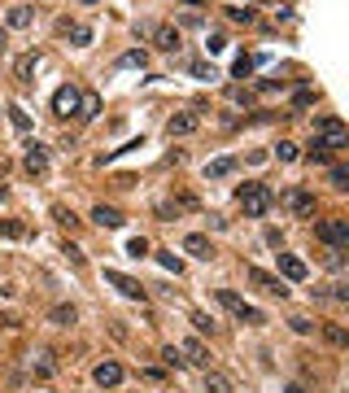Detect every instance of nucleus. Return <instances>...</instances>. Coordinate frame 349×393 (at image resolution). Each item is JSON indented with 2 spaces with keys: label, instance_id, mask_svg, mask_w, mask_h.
<instances>
[{
  "label": "nucleus",
  "instance_id": "obj_20",
  "mask_svg": "<svg viewBox=\"0 0 349 393\" xmlns=\"http://www.w3.org/2000/svg\"><path fill=\"white\" fill-rule=\"evenodd\" d=\"M232 171H236V158H214V162L206 166V180H227Z\"/></svg>",
  "mask_w": 349,
  "mask_h": 393
},
{
  "label": "nucleus",
  "instance_id": "obj_16",
  "mask_svg": "<svg viewBox=\"0 0 349 393\" xmlns=\"http://www.w3.org/2000/svg\"><path fill=\"white\" fill-rule=\"evenodd\" d=\"M184 249H188L192 258H206V262L214 258V245H210V236H201V232H188V236H184Z\"/></svg>",
  "mask_w": 349,
  "mask_h": 393
},
{
  "label": "nucleus",
  "instance_id": "obj_38",
  "mask_svg": "<svg viewBox=\"0 0 349 393\" xmlns=\"http://www.w3.org/2000/svg\"><path fill=\"white\" fill-rule=\"evenodd\" d=\"M328 297H336V302H345L349 306V284H332V293Z\"/></svg>",
  "mask_w": 349,
  "mask_h": 393
},
{
  "label": "nucleus",
  "instance_id": "obj_24",
  "mask_svg": "<svg viewBox=\"0 0 349 393\" xmlns=\"http://www.w3.org/2000/svg\"><path fill=\"white\" fill-rule=\"evenodd\" d=\"M0 236H9V241H22V236H27V223H18V219H0Z\"/></svg>",
  "mask_w": 349,
  "mask_h": 393
},
{
  "label": "nucleus",
  "instance_id": "obj_5",
  "mask_svg": "<svg viewBox=\"0 0 349 393\" xmlns=\"http://www.w3.org/2000/svg\"><path fill=\"white\" fill-rule=\"evenodd\" d=\"M79 97H83V92L75 88V83L57 88V92H53V114H57V118H70V114H79Z\"/></svg>",
  "mask_w": 349,
  "mask_h": 393
},
{
  "label": "nucleus",
  "instance_id": "obj_1",
  "mask_svg": "<svg viewBox=\"0 0 349 393\" xmlns=\"http://www.w3.org/2000/svg\"><path fill=\"white\" fill-rule=\"evenodd\" d=\"M236 206L249 214V219H262L271 206H275V193H271V184H240L236 188Z\"/></svg>",
  "mask_w": 349,
  "mask_h": 393
},
{
  "label": "nucleus",
  "instance_id": "obj_40",
  "mask_svg": "<svg viewBox=\"0 0 349 393\" xmlns=\"http://www.w3.org/2000/svg\"><path fill=\"white\" fill-rule=\"evenodd\" d=\"M162 359L175 367V363H179V345H166V350H162Z\"/></svg>",
  "mask_w": 349,
  "mask_h": 393
},
{
  "label": "nucleus",
  "instance_id": "obj_27",
  "mask_svg": "<svg viewBox=\"0 0 349 393\" xmlns=\"http://www.w3.org/2000/svg\"><path fill=\"white\" fill-rule=\"evenodd\" d=\"M9 118H14V127H18V131H31V114L22 110V105H9Z\"/></svg>",
  "mask_w": 349,
  "mask_h": 393
},
{
  "label": "nucleus",
  "instance_id": "obj_3",
  "mask_svg": "<svg viewBox=\"0 0 349 393\" xmlns=\"http://www.w3.org/2000/svg\"><path fill=\"white\" fill-rule=\"evenodd\" d=\"M219 302H223V306H227V311H232V315L240 319V324H254V328H258V324H267V315H262V311H258V306H249V302H245V297H236L232 289H219Z\"/></svg>",
  "mask_w": 349,
  "mask_h": 393
},
{
  "label": "nucleus",
  "instance_id": "obj_42",
  "mask_svg": "<svg viewBox=\"0 0 349 393\" xmlns=\"http://www.w3.org/2000/svg\"><path fill=\"white\" fill-rule=\"evenodd\" d=\"M288 393H306V389H302V385H288Z\"/></svg>",
  "mask_w": 349,
  "mask_h": 393
},
{
  "label": "nucleus",
  "instance_id": "obj_41",
  "mask_svg": "<svg viewBox=\"0 0 349 393\" xmlns=\"http://www.w3.org/2000/svg\"><path fill=\"white\" fill-rule=\"evenodd\" d=\"M5 49H9V31L0 27V53H5Z\"/></svg>",
  "mask_w": 349,
  "mask_h": 393
},
{
  "label": "nucleus",
  "instance_id": "obj_9",
  "mask_svg": "<svg viewBox=\"0 0 349 393\" xmlns=\"http://www.w3.org/2000/svg\"><path fill=\"white\" fill-rule=\"evenodd\" d=\"M201 127V114H192V110H184V114H171V123H166V136H192V131Z\"/></svg>",
  "mask_w": 349,
  "mask_h": 393
},
{
  "label": "nucleus",
  "instance_id": "obj_23",
  "mask_svg": "<svg viewBox=\"0 0 349 393\" xmlns=\"http://www.w3.org/2000/svg\"><path fill=\"white\" fill-rule=\"evenodd\" d=\"M323 337H328L332 345H341V350H349V332L341 324H323Z\"/></svg>",
  "mask_w": 349,
  "mask_h": 393
},
{
  "label": "nucleus",
  "instance_id": "obj_4",
  "mask_svg": "<svg viewBox=\"0 0 349 393\" xmlns=\"http://www.w3.org/2000/svg\"><path fill=\"white\" fill-rule=\"evenodd\" d=\"M315 236L332 249H345L349 245V219H319L315 223Z\"/></svg>",
  "mask_w": 349,
  "mask_h": 393
},
{
  "label": "nucleus",
  "instance_id": "obj_15",
  "mask_svg": "<svg viewBox=\"0 0 349 393\" xmlns=\"http://www.w3.org/2000/svg\"><path fill=\"white\" fill-rule=\"evenodd\" d=\"M153 44H158L162 53H175L179 44H184V35H179V27H153Z\"/></svg>",
  "mask_w": 349,
  "mask_h": 393
},
{
  "label": "nucleus",
  "instance_id": "obj_31",
  "mask_svg": "<svg viewBox=\"0 0 349 393\" xmlns=\"http://www.w3.org/2000/svg\"><path fill=\"white\" fill-rule=\"evenodd\" d=\"M53 219L62 223V228H75V223H79V219H75V214H70L66 206H53Z\"/></svg>",
  "mask_w": 349,
  "mask_h": 393
},
{
  "label": "nucleus",
  "instance_id": "obj_13",
  "mask_svg": "<svg viewBox=\"0 0 349 393\" xmlns=\"http://www.w3.org/2000/svg\"><path fill=\"white\" fill-rule=\"evenodd\" d=\"M275 258H280V271H284V280H293V284H302V280L310 276V271H306V262H302V258H297V254H275Z\"/></svg>",
  "mask_w": 349,
  "mask_h": 393
},
{
  "label": "nucleus",
  "instance_id": "obj_22",
  "mask_svg": "<svg viewBox=\"0 0 349 393\" xmlns=\"http://www.w3.org/2000/svg\"><path fill=\"white\" fill-rule=\"evenodd\" d=\"M206 393H236V389H232V380H227L223 372H210L206 367Z\"/></svg>",
  "mask_w": 349,
  "mask_h": 393
},
{
  "label": "nucleus",
  "instance_id": "obj_25",
  "mask_svg": "<svg viewBox=\"0 0 349 393\" xmlns=\"http://www.w3.org/2000/svg\"><path fill=\"white\" fill-rule=\"evenodd\" d=\"M275 158H280V162H297L302 153H297V145H293V140H280V145H275Z\"/></svg>",
  "mask_w": 349,
  "mask_h": 393
},
{
  "label": "nucleus",
  "instance_id": "obj_33",
  "mask_svg": "<svg viewBox=\"0 0 349 393\" xmlns=\"http://www.w3.org/2000/svg\"><path fill=\"white\" fill-rule=\"evenodd\" d=\"M192 75H197V79H219V75H214V66H206V62H192Z\"/></svg>",
  "mask_w": 349,
  "mask_h": 393
},
{
  "label": "nucleus",
  "instance_id": "obj_43",
  "mask_svg": "<svg viewBox=\"0 0 349 393\" xmlns=\"http://www.w3.org/2000/svg\"><path fill=\"white\" fill-rule=\"evenodd\" d=\"M79 5H101V0H79Z\"/></svg>",
  "mask_w": 349,
  "mask_h": 393
},
{
  "label": "nucleus",
  "instance_id": "obj_10",
  "mask_svg": "<svg viewBox=\"0 0 349 393\" xmlns=\"http://www.w3.org/2000/svg\"><path fill=\"white\" fill-rule=\"evenodd\" d=\"M284 201H288V210H293L297 219H310V214H315V193H306V188H293Z\"/></svg>",
  "mask_w": 349,
  "mask_h": 393
},
{
  "label": "nucleus",
  "instance_id": "obj_32",
  "mask_svg": "<svg viewBox=\"0 0 349 393\" xmlns=\"http://www.w3.org/2000/svg\"><path fill=\"white\" fill-rule=\"evenodd\" d=\"M227 18H232V22H245V27H249V22H254V9H227Z\"/></svg>",
  "mask_w": 349,
  "mask_h": 393
},
{
  "label": "nucleus",
  "instance_id": "obj_18",
  "mask_svg": "<svg viewBox=\"0 0 349 393\" xmlns=\"http://www.w3.org/2000/svg\"><path fill=\"white\" fill-rule=\"evenodd\" d=\"M62 31L75 40V49H88L92 44V27H83V22H62Z\"/></svg>",
  "mask_w": 349,
  "mask_h": 393
},
{
  "label": "nucleus",
  "instance_id": "obj_39",
  "mask_svg": "<svg viewBox=\"0 0 349 393\" xmlns=\"http://www.w3.org/2000/svg\"><path fill=\"white\" fill-rule=\"evenodd\" d=\"M293 101H297V110H306V105H310V101H315V92H310V88H302V92H297V97H293Z\"/></svg>",
  "mask_w": 349,
  "mask_h": 393
},
{
  "label": "nucleus",
  "instance_id": "obj_19",
  "mask_svg": "<svg viewBox=\"0 0 349 393\" xmlns=\"http://www.w3.org/2000/svg\"><path fill=\"white\" fill-rule=\"evenodd\" d=\"M96 114H101V97H96V92H83V97H79V114H75V118H83V123H92Z\"/></svg>",
  "mask_w": 349,
  "mask_h": 393
},
{
  "label": "nucleus",
  "instance_id": "obj_14",
  "mask_svg": "<svg viewBox=\"0 0 349 393\" xmlns=\"http://www.w3.org/2000/svg\"><path fill=\"white\" fill-rule=\"evenodd\" d=\"M35 70H40V53L31 49V53H22L18 62H14V79H18V83H31V79H35Z\"/></svg>",
  "mask_w": 349,
  "mask_h": 393
},
{
  "label": "nucleus",
  "instance_id": "obj_35",
  "mask_svg": "<svg viewBox=\"0 0 349 393\" xmlns=\"http://www.w3.org/2000/svg\"><path fill=\"white\" fill-rule=\"evenodd\" d=\"M328 267H332V271L345 267V249H332V254H328Z\"/></svg>",
  "mask_w": 349,
  "mask_h": 393
},
{
  "label": "nucleus",
  "instance_id": "obj_34",
  "mask_svg": "<svg viewBox=\"0 0 349 393\" xmlns=\"http://www.w3.org/2000/svg\"><path fill=\"white\" fill-rule=\"evenodd\" d=\"M127 254H131V258H144V254H149V245H144V241H140V236H136V241H131V245H127Z\"/></svg>",
  "mask_w": 349,
  "mask_h": 393
},
{
  "label": "nucleus",
  "instance_id": "obj_36",
  "mask_svg": "<svg viewBox=\"0 0 349 393\" xmlns=\"http://www.w3.org/2000/svg\"><path fill=\"white\" fill-rule=\"evenodd\" d=\"M192 324H197V332H214V319L210 315H192Z\"/></svg>",
  "mask_w": 349,
  "mask_h": 393
},
{
  "label": "nucleus",
  "instance_id": "obj_7",
  "mask_svg": "<svg viewBox=\"0 0 349 393\" xmlns=\"http://www.w3.org/2000/svg\"><path fill=\"white\" fill-rule=\"evenodd\" d=\"M22 171H27V175H44L48 171V149L40 145V140H31L27 153H22Z\"/></svg>",
  "mask_w": 349,
  "mask_h": 393
},
{
  "label": "nucleus",
  "instance_id": "obj_37",
  "mask_svg": "<svg viewBox=\"0 0 349 393\" xmlns=\"http://www.w3.org/2000/svg\"><path fill=\"white\" fill-rule=\"evenodd\" d=\"M288 324H293V332H310V328H315V324H310L306 315H293V319H288Z\"/></svg>",
  "mask_w": 349,
  "mask_h": 393
},
{
  "label": "nucleus",
  "instance_id": "obj_28",
  "mask_svg": "<svg viewBox=\"0 0 349 393\" xmlns=\"http://www.w3.org/2000/svg\"><path fill=\"white\" fill-rule=\"evenodd\" d=\"M75 319H79L75 306H53V324H75Z\"/></svg>",
  "mask_w": 349,
  "mask_h": 393
},
{
  "label": "nucleus",
  "instance_id": "obj_12",
  "mask_svg": "<svg viewBox=\"0 0 349 393\" xmlns=\"http://www.w3.org/2000/svg\"><path fill=\"white\" fill-rule=\"evenodd\" d=\"M179 354H184V363H192V367H210V350L197 337H188L184 345H179Z\"/></svg>",
  "mask_w": 349,
  "mask_h": 393
},
{
  "label": "nucleus",
  "instance_id": "obj_30",
  "mask_svg": "<svg viewBox=\"0 0 349 393\" xmlns=\"http://www.w3.org/2000/svg\"><path fill=\"white\" fill-rule=\"evenodd\" d=\"M332 184L336 188H349V162H336L332 166Z\"/></svg>",
  "mask_w": 349,
  "mask_h": 393
},
{
  "label": "nucleus",
  "instance_id": "obj_26",
  "mask_svg": "<svg viewBox=\"0 0 349 393\" xmlns=\"http://www.w3.org/2000/svg\"><path fill=\"white\" fill-rule=\"evenodd\" d=\"M118 66H149V53H140V49H131V53H123V57H118Z\"/></svg>",
  "mask_w": 349,
  "mask_h": 393
},
{
  "label": "nucleus",
  "instance_id": "obj_6",
  "mask_svg": "<svg viewBox=\"0 0 349 393\" xmlns=\"http://www.w3.org/2000/svg\"><path fill=\"white\" fill-rule=\"evenodd\" d=\"M245 276H249V284H258L262 293H271V297H288V284H284L280 276H271V271H262V267H249Z\"/></svg>",
  "mask_w": 349,
  "mask_h": 393
},
{
  "label": "nucleus",
  "instance_id": "obj_17",
  "mask_svg": "<svg viewBox=\"0 0 349 393\" xmlns=\"http://www.w3.org/2000/svg\"><path fill=\"white\" fill-rule=\"evenodd\" d=\"M92 223H96V228H123V214H118L114 206H96L92 210Z\"/></svg>",
  "mask_w": 349,
  "mask_h": 393
},
{
  "label": "nucleus",
  "instance_id": "obj_8",
  "mask_svg": "<svg viewBox=\"0 0 349 393\" xmlns=\"http://www.w3.org/2000/svg\"><path fill=\"white\" fill-rule=\"evenodd\" d=\"M92 380H96L101 389H118V385H123V367H118L114 359H105V363L92 367Z\"/></svg>",
  "mask_w": 349,
  "mask_h": 393
},
{
  "label": "nucleus",
  "instance_id": "obj_21",
  "mask_svg": "<svg viewBox=\"0 0 349 393\" xmlns=\"http://www.w3.org/2000/svg\"><path fill=\"white\" fill-rule=\"evenodd\" d=\"M31 22H35V9L31 5H14V9H9V27H14V31L31 27Z\"/></svg>",
  "mask_w": 349,
  "mask_h": 393
},
{
  "label": "nucleus",
  "instance_id": "obj_29",
  "mask_svg": "<svg viewBox=\"0 0 349 393\" xmlns=\"http://www.w3.org/2000/svg\"><path fill=\"white\" fill-rule=\"evenodd\" d=\"M328 153H332V149H328V145H319V140H315V145L306 149V162H315V166H319V162H328Z\"/></svg>",
  "mask_w": 349,
  "mask_h": 393
},
{
  "label": "nucleus",
  "instance_id": "obj_2",
  "mask_svg": "<svg viewBox=\"0 0 349 393\" xmlns=\"http://www.w3.org/2000/svg\"><path fill=\"white\" fill-rule=\"evenodd\" d=\"M315 140H319V145H328V149H345L349 145V127L336 114H319L315 118Z\"/></svg>",
  "mask_w": 349,
  "mask_h": 393
},
{
  "label": "nucleus",
  "instance_id": "obj_11",
  "mask_svg": "<svg viewBox=\"0 0 349 393\" xmlns=\"http://www.w3.org/2000/svg\"><path fill=\"white\" fill-rule=\"evenodd\" d=\"M105 280H110L123 297H131V302H144V289H140V284L131 280V276H123V271H105Z\"/></svg>",
  "mask_w": 349,
  "mask_h": 393
}]
</instances>
